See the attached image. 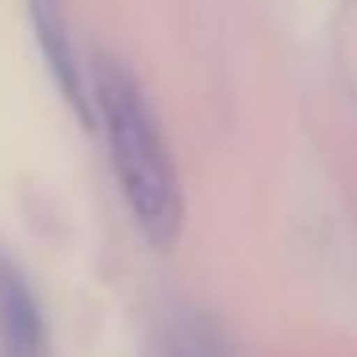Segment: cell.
Wrapping results in <instances>:
<instances>
[{
	"label": "cell",
	"mask_w": 357,
	"mask_h": 357,
	"mask_svg": "<svg viewBox=\"0 0 357 357\" xmlns=\"http://www.w3.org/2000/svg\"><path fill=\"white\" fill-rule=\"evenodd\" d=\"M93 104L108 135L116 181L123 188V200L139 231L154 246H173L181 234V219H185V196H181L177 165L169 158L146 93L119 62L100 58L93 81Z\"/></svg>",
	"instance_id": "cell-1"
},
{
	"label": "cell",
	"mask_w": 357,
	"mask_h": 357,
	"mask_svg": "<svg viewBox=\"0 0 357 357\" xmlns=\"http://www.w3.org/2000/svg\"><path fill=\"white\" fill-rule=\"evenodd\" d=\"M27 16H31L35 43H39L43 58H47L58 93H62L66 104L77 112L81 123H93V108H89L85 81H81V70H77L73 35H70V20H66L62 0H27Z\"/></svg>",
	"instance_id": "cell-2"
},
{
	"label": "cell",
	"mask_w": 357,
	"mask_h": 357,
	"mask_svg": "<svg viewBox=\"0 0 357 357\" xmlns=\"http://www.w3.org/2000/svg\"><path fill=\"white\" fill-rule=\"evenodd\" d=\"M0 357H47L39 300L12 261H0Z\"/></svg>",
	"instance_id": "cell-3"
},
{
	"label": "cell",
	"mask_w": 357,
	"mask_h": 357,
	"mask_svg": "<svg viewBox=\"0 0 357 357\" xmlns=\"http://www.w3.org/2000/svg\"><path fill=\"white\" fill-rule=\"evenodd\" d=\"M165 357H231V349L200 315H181L165 326Z\"/></svg>",
	"instance_id": "cell-4"
}]
</instances>
